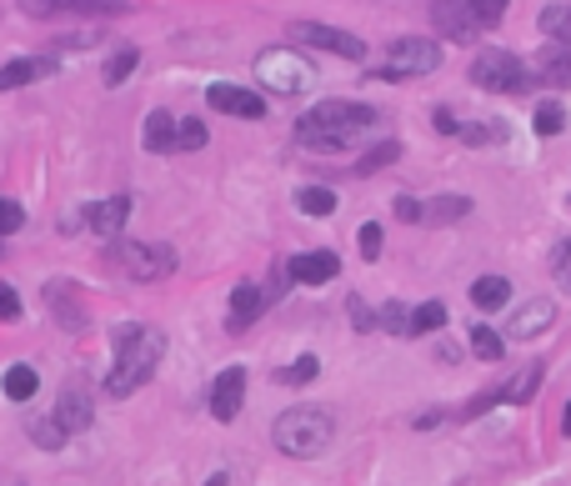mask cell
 I'll use <instances>...</instances> for the list:
<instances>
[{"mask_svg":"<svg viewBox=\"0 0 571 486\" xmlns=\"http://www.w3.org/2000/svg\"><path fill=\"white\" fill-rule=\"evenodd\" d=\"M536 76H542V86H571V51L567 46H542L536 51Z\"/></svg>","mask_w":571,"mask_h":486,"instance_id":"18","label":"cell"},{"mask_svg":"<svg viewBox=\"0 0 571 486\" xmlns=\"http://www.w3.org/2000/svg\"><path fill=\"white\" fill-rule=\"evenodd\" d=\"M316 371H321V361H316V356H301V361H291V367L281 371V382H286V386H296V382H316Z\"/></svg>","mask_w":571,"mask_h":486,"instance_id":"38","label":"cell"},{"mask_svg":"<svg viewBox=\"0 0 571 486\" xmlns=\"http://www.w3.org/2000/svg\"><path fill=\"white\" fill-rule=\"evenodd\" d=\"M206 145V126L201 120H176V151H201Z\"/></svg>","mask_w":571,"mask_h":486,"instance_id":"36","label":"cell"},{"mask_svg":"<svg viewBox=\"0 0 571 486\" xmlns=\"http://www.w3.org/2000/svg\"><path fill=\"white\" fill-rule=\"evenodd\" d=\"M21 11L26 15H55V11H65V0H21Z\"/></svg>","mask_w":571,"mask_h":486,"instance_id":"41","label":"cell"},{"mask_svg":"<svg viewBox=\"0 0 571 486\" xmlns=\"http://www.w3.org/2000/svg\"><path fill=\"white\" fill-rule=\"evenodd\" d=\"M467 216H471V201L467 196L421 201V226H452V221H467Z\"/></svg>","mask_w":571,"mask_h":486,"instance_id":"19","label":"cell"},{"mask_svg":"<svg viewBox=\"0 0 571 486\" xmlns=\"http://www.w3.org/2000/svg\"><path fill=\"white\" fill-rule=\"evenodd\" d=\"M561 256H567V261H571V241H561Z\"/></svg>","mask_w":571,"mask_h":486,"instance_id":"47","label":"cell"},{"mask_svg":"<svg viewBox=\"0 0 571 486\" xmlns=\"http://www.w3.org/2000/svg\"><path fill=\"white\" fill-rule=\"evenodd\" d=\"M442 66V46L436 40H421V36H402L391 40L381 66L371 71V80H421Z\"/></svg>","mask_w":571,"mask_h":486,"instance_id":"5","label":"cell"},{"mask_svg":"<svg viewBox=\"0 0 571 486\" xmlns=\"http://www.w3.org/2000/svg\"><path fill=\"white\" fill-rule=\"evenodd\" d=\"M55 61H36V55H21V61H5L0 66V91H21V86H30V80L51 76Z\"/></svg>","mask_w":571,"mask_h":486,"instance_id":"17","label":"cell"},{"mask_svg":"<svg viewBox=\"0 0 571 486\" xmlns=\"http://www.w3.org/2000/svg\"><path fill=\"white\" fill-rule=\"evenodd\" d=\"M431 21H436L442 36H452V40H471V36H477V21H471L467 0H436V5H431Z\"/></svg>","mask_w":571,"mask_h":486,"instance_id":"15","label":"cell"},{"mask_svg":"<svg viewBox=\"0 0 571 486\" xmlns=\"http://www.w3.org/2000/svg\"><path fill=\"white\" fill-rule=\"evenodd\" d=\"M551 271H557V281L571 291V261H567V256H561V246L551 251Z\"/></svg>","mask_w":571,"mask_h":486,"instance_id":"44","label":"cell"},{"mask_svg":"<svg viewBox=\"0 0 571 486\" xmlns=\"http://www.w3.org/2000/svg\"><path fill=\"white\" fill-rule=\"evenodd\" d=\"M21 226H26V206L11 196H0V236H15Z\"/></svg>","mask_w":571,"mask_h":486,"instance_id":"37","label":"cell"},{"mask_svg":"<svg viewBox=\"0 0 571 486\" xmlns=\"http://www.w3.org/2000/svg\"><path fill=\"white\" fill-rule=\"evenodd\" d=\"M471 302H477L481 311H502V306L511 302V281L507 277H481L477 286H471Z\"/></svg>","mask_w":571,"mask_h":486,"instance_id":"21","label":"cell"},{"mask_svg":"<svg viewBox=\"0 0 571 486\" xmlns=\"http://www.w3.org/2000/svg\"><path fill=\"white\" fill-rule=\"evenodd\" d=\"M26 432L36 436V447H46V451H61V442H65V432L55 426V417H30Z\"/></svg>","mask_w":571,"mask_h":486,"instance_id":"32","label":"cell"},{"mask_svg":"<svg viewBox=\"0 0 571 486\" xmlns=\"http://www.w3.org/2000/svg\"><path fill=\"white\" fill-rule=\"evenodd\" d=\"M136 66H141V51H136V46L116 51V55H111V66H105V86H120V80H126Z\"/></svg>","mask_w":571,"mask_h":486,"instance_id":"35","label":"cell"},{"mask_svg":"<svg viewBox=\"0 0 571 486\" xmlns=\"http://www.w3.org/2000/svg\"><path fill=\"white\" fill-rule=\"evenodd\" d=\"M256 86H266L271 95H301L316 86V66L291 46H271V51L256 55Z\"/></svg>","mask_w":571,"mask_h":486,"instance_id":"4","label":"cell"},{"mask_svg":"<svg viewBox=\"0 0 571 486\" xmlns=\"http://www.w3.org/2000/svg\"><path fill=\"white\" fill-rule=\"evenodd\" d=\"M145 151H156V156L176 151V116L170 111H151L145 116Z\"/></svg>","mask_w":571,"mask_h":486,"instance_id":"20","label":"cell"},{"mask_svg":"<svg viewBox=\"0 0 571 486\" xmlns=\"http://www.w3.org/2000/svg\"><path fill=\"white\" fill-rule=\"evenodd\" d=\"M446 327V306L442 302H427L411 311V336H431V331Z\"/></svg>","mask_w":571,"mask_h":486,"instance_id":"30","label":"cell"},{"mask_svg":"<svg viewBox=\"0 0 571 486\" xmlns=\"http://www.w3.org/2000/svg\"><path fill=\"white\" fill-rule=\"evenodd\" d=\"M351 316H356V331H377V316L361 306V296H351Z\"/></svg>","mask_w":571,"mask_h":486,"instance_id":"42","label":"cell"},{"mask_svg":"<svg viewBox=\"0 0 571 486\" xmlns=\"http://www.w3.org/2000/svg\"><path fill=\"white\" fill-rule=\"evenodd\" d=\"M536 386H542V367H521L496 396H502V401H511V407H526V401L536 396Z\"/></svg>","mask_w":571,"mask_h":486,"instance_id":"22","label":"cell"},{"mask_svg":"<svg viewBox=\"0 0 571 486\" xmlns=\"http://www.w3.org/2000/svg\"><path fill=\"white\" fill-rule=\"evenodd\" d=\"M356 241H361V256H366V261H377L381 246H386V236H381V226H377V221H366V226H361V236H356Z\"/></svg>","mask_w":571,"mask_h":486,"instance_id":"39","label":"cell"},{"mask_svg":"<svg viewBox=\"0 0 571 486\" xmlns=\"http://www.w3.org/2000/svg\"><path fill=\"white\" fill-rule=\"evenodd\" d=\"M55 426H61L65 436H76V432H86L96 421V407H91V386L86 382H65L61 386V396H55Z\"/></svg>","mask_w":571,"mask_h":486,"instance_id":"9","label":"cell"},{"mask_svg":"<svg viewBox=\"0 0 571 486\" xmlns=\"http://www.w3.org/2000/svg\"><path fill=\"white\" fill-rule=\"evenodd\" d=\"M80 221L91 226L96 236L116 241V236H120V226L130 221V196H111V201H96V206H86V216H80Z\"/></svg>","mask_w":571,"mask_h":486,"instance_id":"14","label":"cell"},{"mask_svg":"<svg viewBox=\"0 0 571 486\" xmlns=\"http://www.w3.org/2000/svg\"><path fill=\"white\" fill-rule=\"evenodd\" d=\"M456 126H461V120H456L452 111H446V105H436V131H442V136H456Z\"/></svg>","mask_w":571,"mask_h":486,"instance_id":"45","label":"cell"},{"mask_svg":"<svg viewBox=\"0 0 571 486\" xmlns=\"http://www.w3.org/2000/svg\"><path fill=\"white\" fill-rule=\"evenodd\" d=\"M561 432L571 436V401H567V417H561Z\"/></svg>","mask_w":571,"mask_h":486,"instance_id":"46","label":"cell"},{"mask_svg":"<svg viewBox=\"0 0 571 486\" xmlns=\"http://www.w3.org/2000/svg\"><path fill=\"white\" fill-rule=\"evenodd\" d=\"M206 105H211V111H226V116H241V120H261V116H266V95L246 91V86H231V80L206 86Z\"/></svg>","mask_w":571,"mask_h":486,"instance_id":"10","label":"cell"},{"mask_svg":"<svg viewBox=\"0 0 571 486\" xmlns=\"http://www.w3.org/2000/svg\"><path fill=\"white\" fill-rule=\"evenodd\" d=\"M471 86H481V91H507V95H521L526 86H532V71L521 66V55L502 51V46H492V51H481L477 61H471Z\"/></svg>","mask_w":571,"mask_h":486,"instance_id":"6","label":"cell"},{"mask_svg":"<svg viewBox=\"0 0 571 486\" xmlns=\"http://www.w3.org/2000/svg\"><path fill=\"white\" fill-rule=\"evenodd\" d=\"M471 351L481 356V361H502V351H507V336L496 327H471Z\"/></svg>","mask_w":571,"mask_h":486,"instance_id":"28","label":"cell"},{"mask_svg":"<svg viewBox=\"0 0 571 486\" xmlns=\"http://www.w3.org/2000/svg\"><path fill=\"white\" fill-rule=\"evenodd\" d=\"M507 5H511V0H467V11H471V21H477V30L481 26H502Z\"/></svg>","mask_w":571,"mask_h":486,"instance_id":"34","label":"cell"},{"mask_svg":"<svg viewBox=\"0 0 571 486\" xmlns=\"http://www.w3.org/2000/svg\"><path fill=\"white\" fill-rule=\"evenodd\" d=\"M286 277L296 281V286H326V281L341 277V261L331 251H306V256H296V261L286 266Z\"/></svg>","mask_w":571,"mask_h":486,"instance_id":"13","label":"cell"},{"mask_svg":"<svg viewBox=\"0 0 571 486\" xmlns=\"http://www.w3.org/2000/svg\"><path fill=\"white\" fill-rule=\"evenodd\" d=\"M241 401H246V371L226 367L221 376H216V386H211V417H216V421H236Z\"/></svg>","mask_w":571,"mask_h":486,"instance_id":"12","label":"cell"},{"mask_svg":"<svg viewBox=\"0 0 571 486\" xmlns=\"http://www.w3.org/2000/svg\"><path fill=\"white\" fill-rule=\"evenodd\" d=\"M111 261L126 271L130 281H161L176 271V251L161 246V241H120L111 246Z\"/></svg>","mask_w":571,"mask_h":486,"instance_id":"7","label":"cell"},{"mask_svg":"<svg viewBox=\"0 0 571 486\" xmlns=\"http://www.w3.org/2000/svg\"><path fill=\"white\" fill-rule=\"evenodd\" d=\"M557 321V302H546V296H532L526 306H517L511 311V321H507V336L511 342H536L546 327Z\"/></svg>","mask_w":571,"mask_h":486,"instance_id":"11","label":"cell"},{"mask_svg":"<svg viewBox=\"0 0 571 486\" xmlns=\"http://www.w3.org/2000/svg\"><path fill=\"white\" fill-rule=\"evenodd\" d=\"M46 302H51V311L65 321V331H80V327H86V316H80V306H71V281H51V291H46Z\"/></svg>","mask_w":571,"mask_h":486,"instance_id":"24","label":"cell"},{"mask_svg":"<svg viewBox=\"0 0 571 486\" xmlns=\"http://www.w3.org/2000/svg\"><path fill=\"white\" fill-rule=\"evenodd\" d=\"M261 311H266V291H261L256 281H241V286L231 291V331H246Z\"/></svg>","mask_w":571,"mask_h":486,"instance_id":"16","label":"cell"},{"mask_svg":"<svg viewBox=\"0 0 571 486\" xmlns=\"http://www.w3.org/2000/svg\"><path fill=\"white\" fill-rule=\"evenodd\" d=\"M15 316H21V296H15V286L0 281V321H15Z\"/></svg>","mask_w":571,"mask_h":486,"instance_id":"40","label":"cell"},{"mask_svg":"<svg viewBox=\"0 0 571 486\" xmlns=\"http://www.w3.org/2000/svg\"><path fill=\"white\" fill-rule=\"evenodd\" d=\"M377 105H361V101H321L312 105L306 116L296 120V141L306 145V151H346L356 136L366 131V126H377Z\"/></svg>","mask_w":571,"mask_h":486,"instance_id":"2","label":"cell"},{"mask_svg":"<svg viewBox=\"0 0 571 486\" xmlns=\"http://www.w3.org/2000/svg\"><path fill=\"white\" fill-rule=\"evenodd\" d=\"M396 216H402V221H421V201H416V196H396Z\"/></svg>","mask_w":571,"mask_h":486,"instance_id":"43","label":"cell"},{"mask_svg":"<svg viewBox=\"0 0 571 486\" xmlns=\"http://www.w3.org/2000/svg\"><path fill=\"white\" fill-rule=\"evenodd\" d=\"M377 327L391 331V336H411V311H406L402 302H386V306L377 311Z\"/></svg>","mask_w":571,"mask_h":486,"instance_id":"31","label":"cell"},{"mask_svg":"<svg viewBox=\"0 0 571 486\" xmlns=\"http://www.w3.org/2000/svg\"><path fill=\"white\" fill-rule=\"evenodd\" d=\"M271 442L286 451V457L312 461V457H321V451L337 442V417L321 411V407H291V411L276 417Z\"/></svg>","mask_w":571,"mask_h":486,"instance_id":"3","label":"cell"},{"mask_svg":"<svg viewBox=\"0 0 571 486\" xmlns=\"http://www.w3.org/2000/svg\"><path fill=\"white\" fill-rule=\"evenodd\" d=\"M396 156H402V145H396V141H381L377 151H366V156H361V166H356V176H377V171H386V166H391V161H396Z\"/></svg>","mask_w":571,"mask_h":486,"instance_id":"33","label":"cell"},{"mask_svg":"<svg viewBox=\"0 0 571 486\" xmlns=\"http://www.w3.org/2000/svg\"><path fill=\"white\" fill-rule=\"evenodd\" d=\"M5 396H11V401H30V396H36V386H40V376H36V367H26V361H21V367H11L5 371Z\"/></svg>","mask_w":571,"mask_h":486,"instance_id":"26","label":"cell"},{"mask_svg":"<svg viewBox=\"0 0 571 486\" xmlns=\"http://www.w3.org/2000/svg\"><path fill=\"white\" fill-rule=\"evenodd\" d=\"M532 126H536V136H561V131H567V105H561V101H542V105H536V116H532Z\"/></svg>","mask_w":571,"mask_h":486,"instance_id":"29","label":"cell"},{"mask_svg":"<svg viewBox=\"0 0 571 486\" xmlns=\"http://www.w3.org/2000/svg\"><path fill=\"white\" fill-rule=\"evenodd\" d=\"M296 206H301V216H331V210H337V191H326V186H301Z\"/></svg>","mask_w":571,"mask_h":486,"instance_id":"27","label":"cell"},{"mask_svg":"<svg viewBox=\"0 0 571 486\" xmlns=\"http://www.w3.org/2000/svg\"><path fill=\"white\" fill-rule=\"evenodd\" d=\"M286 36L296 46H316L326 55H346V61H366V40L351 36V30H337V26H321V21H291Z\"/></svg>","mask_w":571,"mask_h":486,"instance_id":"8","label":"cell"},{"mask_svg":"<svg viewBox=\"0 0 571 486\" xmlns=\"http://www.w3.org/2000/svg\"><path fill=\"white\" fill-rule=\"evenodd\" d=\"M536 26H542L546 40H557V46L571 51V5H546V11L536 15Z\"/></svg>","mask_w":571,"mask_h":486,"instance_id":"23","label":"cell"},{"mask_svg":"<svg viewBox=\"0 0 571 486\" xmlns=\"http://www.w3.org/2000/svg\"><path fill=\"white\" fill-rule=\"evenodd\" d=\"M456 141H467V145H507V126H502V120H471V126H456Z\"/></svg>","mask_w":571,"mask_h":486,"instance_id":"25","label":"cell"},{"mask_svg":"<svg viewBox=\"0 0 571 486\" xmlns=\"http://www.w3.org/2000/svg\"><path fill=\"white\" fill-rule=\"evenodd\" d=\"M111 346H116V367L105 371V392L130 396L156 376L161 351H166V336H161L156 327H136V321H126V327L111 331Z\"/></svg>","mask_w":571,"mask_h":486,"instance_id":"1","label":"cell"},{"mask_svg":"<svg viewBox=\"0 0 571 486\" xmlns=\"http://www.w3.org/2000/svg\"><path fill=\"white\" fill-rule=\"evenodd\" d=\"M567 206H571V201H567Z\"/></svg>","mask_w":571,"mask_h":486,"instance_id":"48","label":"cell"}]
</instances>
